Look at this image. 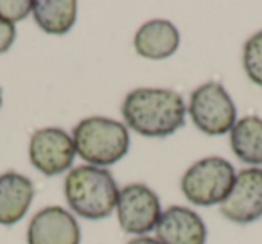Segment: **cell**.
I'll list each match as a JSON object with an SVG mask.
<instances>
[{"label":"cell","instance_id":"obj_2","mask_svg":"<svg viewBox=\"0 0 262 244\" xmlns=\"http://www.w3.org/2000/svg\"><path fill=\"white\" fill-rule=\"evenodd\" d=\"M120 189L108 169L81 165L65 178V199L84 219H104L117 208Z\"/></svg>","mask_w":262,"mask_h":244},{"label":"cell","instance_id":"obj_8","mask_svg":"<svg viewBox=\"0 0 262 244\" xmlns=\"http://www.w3.org/2000/svg\"><path fill=\"white\" fill-rule=\"evenodd\" d=\"M221 214L235 225H250L262 217V169H243L232 192L221 203Z\"/></svg>","mask_w":262,"mask_h":244},{"label":"cell","instance_id":"obj_6","mask_svg":"<svg viewBox=\"0 0 262 244\" xmlns=\"http://www.w3.org/2000/svg\"><path fill=\"white\" fill-rule=\"evenodd\" d=\"M162 203L153 189L144 183L122 187L117 199V217L120 228L133 235H146L157 228L162 215Z\"/></svg>","mask_w":262,"mask_h":244},{"label":"cell","instance_id":"obj_15","mask_svg":"<svg viewBox=\"0 0 262 244\" xmlns=\"http://www.w3.org/2000/svg\"><path fill=\"white\" fill-rule=\"evenodd\" d=\"M243 66L251 83L262 86V31L255 33L244 43Z\"/></svg>","mask_w":262,"mask_h":244},{"label":"cell","instance_id":"obj_12","mask_svg":"<svg viewBox=\"0 0 262 244\" xmlns=\"http://www.w3.org/2000/svg\"><path fill=\"white\" fill-rule=\"evenodd\" d=\"M135 51L139 56L147 59L171 58L180 47V33L169 20H149L135 34Z\"/></svg>","mask_w":262,"mask_h":244},{"label":"cell","instance_id":"obj_14","mask_svg":"<svg viewBox=\"0 0 262 244\" xmlns=\"http://www.w3.org/2000/svg\"><path fill=\"white\" fill-rule=\"evenodd\" d=\"M33 16L41 31L61 36L76 24L77 4L74 0H36L33 2Z\"/></svg>","mask_w":262,"mask_h":244},{"label":"cell","instance_id":"obj_3","mask_svg":"<svg viewBox=\"0 0 262 244\" xmlns=\"http://www.w3.org/2000/svg\"><path fill=\"white\" fill-rule=\"evenodd\" d=\"M76 153L94 167H110L127 154L129 131L119 120L108 117H88L74 128Z\"/></svg>","mask_w":262,"mask_h":244},{"label":"cell","instance_id":"obj_19","mask_svg":"<svg viewBox=\"0 0 262 244\" xmlns=\"http://www.w3.org/2000/svg\"><path fill=\"white\" fill-rule=\"evenodd\" d=\"M0 108H2V90H0Z\"/></svg>","mask_w":262,"mask_h":244},{"label":"cell","instance_id":"obj_4","mask_svg":"<svg viewBox=\"0 0 262 244\" xmlns=\"http://www.w3.org/2000/svg\"><path fill=\"white\" fill-rule=\"evenodd\" d=\"M235 171L228 160L221 157H208L198 160L182 176V192L192 205L212 207L221 205L232 192Z\"/></svg>","mask_w":262,"mask_h":244},{"label":"cell","instance_id":"obj_13","mask_svg":"<svg viewBox=\"0 0 262 244\" xmlns=\"http://www.w3.org/2000/svg\"><path fill=\"white\" fill-rule=\"evenodd\" d=\"M230 147L241 162L248 165H262V119L243 117L230 131Z\"/></svg>","mask_w":262,"mask_h":244},{"label":"cell","instance_id":"obj_10","mask_svg":"<svg viewBox=\"0 0 262 244\" xmlns=\"http://www.w3.org/2000/svg\"><path fill=\"white\" fill-rule=\"evenodd\" d=\"M155 230L162 244H207V225L201 215L180 205L162 212Z\"/></svg>","mask_w":262,"mask_h":244},{"label":"cell","instance_id":"obj_11","mask_svg":"<svg viewBox=\"0 0 262 244\" xmlns=\"http://www.w3.org/2000/svg\"><path fill=\"white\" fill-rule=\"evenodd\" d=\"M34 199V187L27 176L9 171L0 174V225L11 226L26 217Z\"/></svg>","mask_w":262,"mask_h":244},{"label":"cell","instance_id":"obj_1","mask_svg":"<svg viewBox=\"0 0 262 244\" xmlns=\"http://www.w3.org/2000/svg\"><path fill=\"white\" fill-rule=\"evenodd\" d=\"M127 128L147 139H165L185 124L187 106L183 97L167 88H137L122 102Z\"/></svg>","mask_w":262,"mask_h":244},{"label":"cell","instance_id":"obj_7","mask_svg":"<svg viewBox=\"0 0 262 244\" xmlns=\"http://www.w3.org/2000/svg\"><path fill=\"white\" fill-rule=\"evenodd\" d=\"M74 140L61 128H41L29 140V160L45 176H58L69 171L76 158Z\"/></svg>","mask_w":262,"mask_h":244},{"label":"cell","instance_id":"obj_5","mask_svg":"<svg viewBox=\"0 0 262 244\" xmlns=\"http://www.w3.org/2000/svg\"><path fill=\"white\" fill-rule=\"evenodd\" d=\"M187 112L194 126L210 137L226 135L237 122L235 102L217 81H208L198 86L190 95Z\"/></svg>","mask_w":262,"mask_h":244},{"label":"cell","instance_id":"obj_18","mask_svg":"<svg viewBox=\"0 0 262 244\" xmlns=\"http://www.w3.org/2000/svg\"><path fill=\"white\" fill-rule=\"evenodd\" d=\"M127 244H162V242L158 239H155V237L142 235V237H137V239H131Z\"/></svg>","mask_w":262,"mask_h":244},{"label":"cell","instance_id":"obj_9","mask_svg":"<svg viewBox=\"0 0 262 244\" xmlns=\"http://www.w3.org/2000/svg\"><path fill=\"white\" fill-rule=\"evenodd\" d=\"M76 217L61 207H47L33 215L27 226V244H79Z\"/></svg>","mask_w":262,"mask_h":244},{"label":"cell","instance_id":"obj_17","mask_svg":"<svg viewBox=\"0 0 262 244\" xmlns=\"http://www.w3.org/2000/svg\"><path fill=\"white\" fill-rule=\"evenodd\" d=\"M15 40H16V27L13 24L0 20V54L8 52L13 47Z\"/></svg>","mask_w":262,"mask_h":244},{"label":"cell","instance_id":"obj_16","mask_svg":"<svg viewBox=\"0 0 262 244\" xmlns=\"http://www.w3.org/2000/svg\"><path fill=\"white\" fill-rule=\"evenodd\" d=\"M33 13L31 0H0V20L15 26Z\"/></svg>","mask_w":262,"mask_h":244}]
</instances>
